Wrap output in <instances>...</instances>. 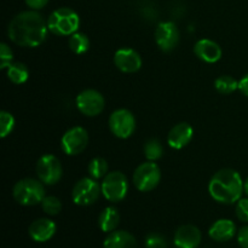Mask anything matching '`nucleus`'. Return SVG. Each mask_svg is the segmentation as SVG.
<instances>
[{"mask_svg": "<svg viewBox=\"0 0 248 248\" xmlns=\"http://www.w3.org/2000/svg\"><path fill=\"white\" fill-rule=\"evenodd\" d=\"M47 21L35 10L17 14L7 27V36L22 47H38L47 36Z\"/></svg>", "mask_w": 248, "mask_h": 248, "instance_id": "obj_1", "label": "nucleus"}, {"mask_svg": "<svg viewBox=\"0 0 248 248\" xmlns=\"http://www.w3.org/2000/svg\"><path fill=\"white\" fill-rule=\"evenodd\" d=\"M211 198L223 205L236 203L242 198L244 181L237 171L232 169L219 170L213 174L208 183Z\"/></svg>", "mask_w": 248, "mask_h": 248, "instance_id": "obj_2", "label": "nucleus"}, {"mask_svg": "<svg viewBox=\"0 0 248 248\" xmlns=\"http://www.w3.org/2000/svg\"><path fill=\"white\" fill-rule=\"evenodd\" d=\"M48 31L58 36H70L80 27V17L70 7H58L48 16Z\"/></svg>", "mask_w": 248, "mask_h": 248, "instance_id": "obj_3", "label": "nucleus"}, {"mask_svg": "<svg viewBox=\"0 0 248 248\" xmlns=\"http://www.w3.org/2000/svg\"><path fill=\"white\" fill-rule=\"evenodd\" d=\"M44 186L45 184L39 178H23L14 186L12 196L22 206L39 205L46 196Z\"/></svg>", "mask_w": 248, "mask_h": 248, "instance_id": "obj_4", "label": "nucleus"}, {"mask_svg": "<svg viewBox=\"0 0 248 248\" xmlns=\"http://www.w3.org/2000/svg\"><path fill=\"white\" fill-rule=\"evenodd\" d=\"M102 195L109 202H120L126 198L128 191V181L121 171L109 172L101 183Z\"/></svg>", "mask_w": 248, "mask_h": 248, "instance_id": "obj_5", "label": "nucleus"}, {"mask_svg": "<svg viewBox=\"0 0 248 248\" xmlns=\"http://www.w3.org/2000/svg\"><path fill=\"white\" fill-rule=\"evenodd\" d=\"M160 181H161V170L154 161L143 162L133 172V184L142 193L154 190L159 186Z\"/></svg>", "mask_w": 248, "mask_h": 248, "instance_id": "obj_6", "label": "nucleus"}, {"mask_svg": "<svg viewBox=\"0 0 248 248\" xmlns=\"http://www.w3.org/2000/svg\"><path fill=\"white\" fill-rule=\"evenodd\" d=\"M102 195L101 184L91 177H85L73 186V202L78 206H91Z\"/></svg>", "mask_w": 248, "mask_h": 248, "instance_id": "obj_7", "label": "nucleus"}, {"mask_svg": "<svg viewBox=\"0 0 248 248\" xmlns=\"http://www.w3.org/2000/svg\"><path fill=\"white\" fill-rule=\"evenodd\" d=\"M36 176L45 186H55L63 176V167L60 159L53 154H45L38 160L35 166Z\"/></svg>", "mask_w": 248, "mask_h": 248, "instance_id": "obj_8", "label": "nucleus"}, {"mask_svg": "<svg viewBox=\"0 0 248 248\" xmlns=\"http://www.w3.org/2000/svg\"><path fill=\"white\" fill-rule=\"evenodd\" d=\"M109 128L115 137L127 140L136 130L135 115L128 109H116L109 116Z\"/></svg>", "mask_w": 248, "mask_h": 248, "instance_id": "obj_9", "label": "nucleus"}, {"mask_svg": "<svg viewBox=\"0 0 248 248\" xmlns=\"http://www.w3.org/2000/svg\"><path fill=\"white\" fill-rule=\"evenodd\" d=\"M75 104L80 113L84 114L85 116L93 118V116L99 115L104 110L106 99H104L103 94L97 90L86 89L78 94Z\"/></svg>", "mask_w": 248, "mask_h": 248, "instance_id": "obj_10", "label": "nucleus"}, {"mask_svg": "<svg viewBox=\"0 0 248 248\" xmlns=\"http://www.w3.org/2000/svg\"><path fill=\"white\" fill-rule=\"evenodd\" d=\"M89 144V133L81 126H74L65 131L61 138V148L63 153L69 156L79 155L86 149Z\"/></svg>", "mask_w": 248, "mask_h": 248, "instance_id": "obj_11", "label": "nucleus"}, {"mask_svg": "<svg viewBox=\"0 0 248 248\" xmlns=\"http://www.w3.org/2000/svg\"><path fill=\"white\" fill-rule=\"evenodd\" d=\"M181 33L176 23L171 21H165L157 24L155 29V41L160 50L164 52H171L178 46Z\"/></svg>", "mask_w": 248, "mask_h": 248, "instance_id": "obj_12", "label": "nucleus"}, {"mask_svg": "<svg viewBox=\"0 0 248 248\" xmlns=\"http://www.w3.org/2000/svg\"><path fill=\"white\" fill-rule=\"evenodd\" d=\"M114 64L120 72L136 73L142 68V57L136 50L130 47H121L114 53Z\"/></svg>", "mask_w": 248, "mask_h": 248, "instance_id": "obj_13", "label": "nucleus"}, {"mask_svg": "<svg viewBox=\"0 0 248 248\" xmlns=\"http://www.w3.org/2000/svg\"><path fill=\"white\" fill-rule=\"evenodd\" d=\"M200 229L193 224L181 225L174 234V246L177 248H198L201 244Z\"/></svg>", "mask_w": 248, "mask_h": 248, "instance_id": "obj_14", "label": "nucleus"}, {"mask_svg": "<svg viewBox=\"0 0 248 248\" xmlns=\"http://www.w3.org/2000/svg\"><path fill=\"white\" fill-rule=\"evenodd\" d=\"M194 128L188 123H179L170 130L167 135V144L172 149H183L193 140Z\"/></svg>", "mask_w": 248, "mask_h": 248, "instance_id": "obj_15", "label": "nucleus"}, {"mask_svg": "<svg viewBox=\"0 0 248 248\" xmlns=\"http://www.w3.org/2000/svg\"><path fill=\"white\" fill-rule=\"evenodd\" d=\"M56 230H57V227L53 220L48 218H39L29 225L28 234L33 241L43 244L55 236Z\"/></svg>", "mask_w": 248, "mask_h": 248, "instance_id": "obj_16", "label": "nucleus"}, {"mask_svg": "<svg viewBox=\"0 0 248 248\" xmlns=\"http://www.w3.org/2000/svg\"><path fill=\"white\" fill-rule=\"evenodd\" d=\"M194 52L206 63H216L222 58L223 51L219 44L211 39H200L194 46Z\"/></svg>", "mask_w": 248, "mask_h": 248, "instance_id": "obj_17", "label": "nucleus"}, {"mask_svg": "<svg viewBox=\"0 0 248 248\" xmlns=\"http://www.w3.org/2000/svg\"><path fill=\"white\" fill-rule=\"evenodd\" d=\"M208 235L217 242H228L236 235V225L232 220L218 219L208 229Z\"/></svg>", "mask_w": 248, "mask_h": 248, "instance_id": "obj_18", "label": "nucleus"}, {"mask_svg": "<svg viewBox=\"0 0 248 248\" xmlns=\"http://www.w3.org/2000/svg\"><path fill=\"white\" fill-rule=\"evenodd\" d=\"M103 248H137V241L126 230H114L104 240Z\"/></svg>", "mask_w": 248, "mask_h": 248, "instance_id": "obj_19", "label": "nucleus"}, {"mask_svg": "<svg viewBox=\"0 0 248 248\" xmlns=\"http://www.w3.org/2000/svg\"><path fill=\"white\" fill-rule=\"evenodd\" d=\"M120 224V213L114 206H108L101 212L98 217V225L103 232H109L116 230Z\"/></svg>", "mask_w": 248, "mask_h": 248, "instance_id": "obj_20", "label": "nucleus"}, {"mask_svg": "<svg viewBox=\"0 0 248 248\" xmlns=\"http://www.w3.org/2000/svg\"><path fill=\"white\" fill-rule=\"evenodd\" d=\"M5 70L7 79L16 85L24 84L29 78V70L24 63L12 62Z\"/></svg>", "mask_w": 248, "mask_h": 248, "instance_id": "obj_21", "label": "nucleus"}, {"mask_svg": "<svg viewBox=\"0 0 248 248\" xmlns=\"http://www.w3.org/2000/svg\"><path fill=\"white\" fill-rule=\"evenodd\" d=\"M68 45H69V48L73 51V52L77 53V55H82V53L89 51L90 39L87 38L86 34L78 31L69 36Z\"/></svg>", "mask_w": 248, "mask_h": 248, "instance_id": "obj_22", "label": "nucleus"}, {"mask_svg": "<svg viewBox=\"0 0 248 248\" xmlns=\"http://www.w3.org/2000/svg\"><path fill=\"white\" fill-rule=\"evenodd\" d=\"M108 162L107 160H104L103 157H93V159L90 161L89 166H87V172H89V176L91 178L99 181V179H103L108 172Z\"/></svg>", "mask_w": 248, "mask_h": 248, "instance_id": "obj_23", "label": "nucleus"}, {"mask_svg": "<svg viewBox=\"0 0 248 248\" xmlns=\"http://www.w3.org/2000/svg\"><path fill=\"white\" fill-rule=\"evenodd\" d=\"M144 156L148 161H157L164 155V147L157 138H150L144 144Z\"/></svg>", "mask_w": 248, "mask_h": 248, "instance_id": "obj_24", "label": "nucleus"}, {"mask_svg": "<svg viewBox=\"0 0 248 248\" xmlns=\"http://www.w3.org/2000/svg\"><path fill=\"white\" fill-rule=\"evenodd\" d=\"M215 87L219 93L230 94L239 90V81L230 75H220L216 79Z\"/></svg>", "mask_w": 248, "mask_h": 248, "instance_id": "obj_25", "label": "nucleus"}, {"mask_svg": "<svg viewBox=\"0 0 248 248\" xmlns=\"http://www.w3.org/2000/svg\"><path fill=\"white\" fill-rule=\"evenodd\" d=\"M41 207L47 216H57L62 211V202L56 196L46 195L41 201Z\"/></svg>", "mask_w": 248, "mask_h": 248, "instance_id": "obj_26", "label": "nucleus"}, {"mask_svg": "<svg viewBox=\"0 0 248 248\" xmlns=\"http://www.w3.org/2000/svg\"><path fill=\"white\" fill-rule=\"evenodd\" d=\"M15 128V118L10 111L2 110L0 113V136L7 137Z\"/></svg>", "mask_w": 248, "mask_h": 248, "instance_id": "obj_27", "label": "nucleus"}, {"mask_svg": "<svg viewBox=\"0 0 248 248\" xmlns=\"http://www.w3.org/2000/svg\"><path fill=\"white\" fill-rule=\"evenodd\" d=\"M12 62H14L12 50L6 43H1V45H0V68L5 70Z\"/></svg>", "mask_w": 248, "mask_h": 248, "instance_id": "obj_28", "label": "nucleus"}, {"mask_svg": "<svg viewBox=\"0 0 248 248\" xmlns=\"http://www.w3.org/2000/svg\"><path fill=\"white\" fill-rule=\"evenodd\" d=\"M145 248H167V241L159 232H152L145 237Z\"/></svg>", "mask_w": 248, "mask_h": 248, "instance_id": "obj_29", "label": "nucleus"}, {"mask_svg": "<svg viewBox=\"0 0 248 248\" xmlns=\"http://www.w3.org/2000/svg\"><path fill=\"white\" fill-rule=\"evenodd\" d=\"M235 213L240 222L248 223V198H241L237 201Z\"/></svg>", "mask_w": 248, "mask_h": 248, "instance_id": "obj_30", "label": "nucleus"}, {"mask_svg": "<svg viewBox=\"0 0 248 248\" xmlns=\"http://www.w3.org/2000/svg\"><path fill=\"white\" fill-rule=\"evenodd\" d=\"M237 242L241 248H248V225H245L237 232Z\"/></svg>", "mask_w": 248, "mask_h": 248, "instance_id": "obj_31", "label": "nucleus"}, {"mask_svg": "<svg viewBox=\"0 0 248 248\" xmlns=\"http://www.w3.org/2000/svg\"><path fill=\"white\" fill-rule=\"evenodd\" d=\"M24 1L29 9L35 10V11L44 9L48 4V0H24Z\"/></svg>", "mask_w": 248, "mask_h": 248, "instance_id": "obj_32", "label": "nucleus"}, {"mask_svg": "<svg viewBox=\"0 0 248 248\" xmlns=\"http://www.w3.org/2000/svg\"><path fill=\"white\" fill-rule=\"evenodd\" d=\"M239 91L244 96L248 97V73L241 80H239Z\"/></svg>", "mask_w": 248, "mask_h": 248, "instance_id": "obj_33", "label": "nucleus"}, {"mask_svg": "<svg viewBox=\"0 0 248 248\" xmlns=\"http://www.w3.org/2000/svg\"><path fill=\"white\" fill-rule=\"evenodd\" d=\"M244 190H245V194H246L248 198V177L246 178V181L244 182Z\"/></svg>", "mask_w": 248, "mask_h": 248, "instance_id": "obj_34", "label": "nucleus"}]
</instances>
